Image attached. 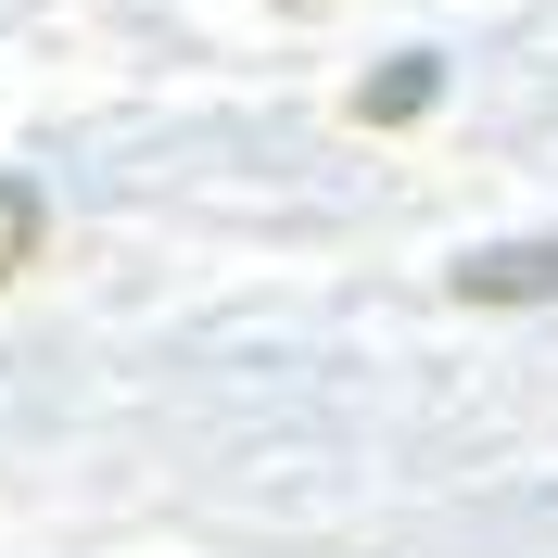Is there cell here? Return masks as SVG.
Returning <instances> with one entry per match:
<instances>
[{
	"label": "cell",
	"mask_w": 558,
	"mask_h": 558,
	"mask_svg": "<svg viewBox=\"0 0 558 558\" xmlns=\"http://www.w3.org/2000/svg\"><path fill=\"white\" fill-rule=\"evenodd\" d=\"M457 292H470V305H558V242H495V254H470Z\"/></svg>",
	"instance_id": "obj_1"
},
{
	"label": "cell",
	"mask_w": 558,
	"mask_h": 558,
	"mask_svg": "<svg viewBox=\"0 0 558 558\" xmlns=\"http://www.w3.org/2000/svg\"><path fill=\"white\" fill-rule=\"evenodd\" d=\"M432 89H445L432 51H407V64H381L368 89H355V114H368V128H407V114H432Z\"/></svg>",
	"instance_id": "obj_2"
},
{
	"label": "cell",
	"mask_w": 558,
	"mask_h": 558,
	"mask_svg": "<svg viewBox=\"0 0 558 558\" xmlns=\"http://www.w3.org/2000/svg\"><path fill=\"white\" fill-rule=\"evenodd\" d=\"M38 229H51V204H38L26 178H0V279H26V267H38Z\"/></svg>",
	"instance_id": "obj_3"
}]
</instances>
